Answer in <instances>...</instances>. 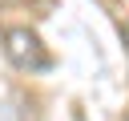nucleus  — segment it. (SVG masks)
Masks as SVG:
<instances>
[{
    "label": "nucleus",
    "mask_w": 129,
    "mask_h": 121,
    "mask_svg": "<svg viewBox=\"0 0 129 121\" xmlns=\"http://www.w3.org/2000/svg\"><path fill=\"white\" fill-rule=\"evenodd\" d=\"M0 44H4V56H8L16 69H24V73H44V69L52 65L48 48L40 44V36H36L32 28H24V24L4 28V32H0Z\"/></svg>",
    "instance_id": "1"
}]
</instances>
